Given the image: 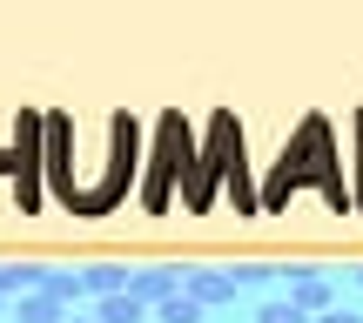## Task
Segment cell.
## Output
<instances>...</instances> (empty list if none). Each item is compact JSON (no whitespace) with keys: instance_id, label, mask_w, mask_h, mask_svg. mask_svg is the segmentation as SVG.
Wrapping results in <instances>:
<instances>
[{"instance_id":"1","label":"cell","mask_w":363,"mask_h":323,"mask_svg":"<svg viewBox=\"0 0 363 323\" xmlns=\"http://www.w3.org/2000/svg\"><path fill=\"white\" fill-rule=\"evenodd\" d=\"M310 175L323 182V189H330V202L343 209V168L330 162V128H323V121H303V128H296V142L283 148V162H276V175H269V202H283V195L296 189V182H310Z\"/></svg>"},{"instance_id":"2","label":"cell","mask_w":363,"mask_h":323,"mask_svg":"<svg viewBox=\"0 0 363 323\" xmlns=\"http://www.w3.org/2000/svg\"><path fill=\"white\" fill-rule=\"evenodd\" d=\"M222 175L235 182V195H242V209H256V202H249V168H242V128H235L229 115H216V128H208V155L195 162L189 202H195V209H208V195H216V182H222Z\"/></svg>"},{"instance_id":"3","label":"cell","mask_w":363,"mask_h":323,"mask_svg":"<svg viewBox=\"0 0 363 323\" xmlns=\"http://www.w3.org/2000/svg\"><path fill=\"white\" fill-rule=\"evenodd\" d=\"M175 175H195V155H189V128H182V115H162V148H155V175H148L142 202L162 209L169 202V182Z\"/></svg>"},{"instance_id":"4","label":"cell","mask_w":363,"mask_h":323,"mask_svg":"<svg viewBox=\"0 0 363 323\" xmlns=\"http://www.w3.org/2000/svg\"><path fill=\"white\" fill-rule=\"evenodd\" d=\"M289 303H296L303 317H330V310H337V290H330V276L296 270V276H289Z\"/></svg>"},{"instance_id":"5","label":"cell","mask_w":363,"mask_h":323,"mask_svg":"<svg viewBox=\"0 0 363 323\" xmlns=\"http://www.w3.org/2000/svg\"><path fill=\"white\" fill-rule=\"evenodd\" d=\"M182 290L208 310V303H235V290H242V283H235L229 270H182Z\"/></svg>"},{"instance_id":"6","label":"cell","mask_w":363,"mask_h":323,"mask_svg":"<svg viewBox=\"0 0 363 323\" xmlns=\"http://www.w3.org/2000/svg\"><path fill=\"white\" fill-rule=\"evenodd\" d=\"M94 317H101V323H148V303L121 290V297H101V303H94Z\"/></svg>"},{"instance_id":"7","label":"cell","mask_w":363,"mask_h":323,"mask_svg":"<svg viewBox=\"0 0 363 323\" xmlns=\"http://www.w3.org/2000/svg\"><path fill=\"white\" fill-rule=\"evenodd\" d=\"M155 323H202V303H195L189 290H182V297H169V303L155 310Z\"/></svg>"},{"instance_id":"8","label":"cell","mask_w":363,"mask_h":323,"mask_svg":"<svg viewBox=\"0 0 363 323\" xmlns=\"http://www.w3.org/2000/svg\"><path fill=\"white\" fill-rule=\"evenodd\" d=\"M256 323H310V317H303L296 303H262V310H256Z\"/></svg>"},{"instance_id":"9","label":"cell","mask_w":363,"mask_h":323,"mask_svg":"<svg viewBox=\"0 0 363 323\" xmlns=\"http://www.w3.org/2000/svg\"><path fill=\"white\" fill-rule=\"evenodd\" d=\"M323 323H363V317H357V310H343V303H337V310H330Z\"/></svg>"},{"instance_id":"10","label":"cell","mask_w":363,"mask_h":323,"mask_svg":"<svg viewBox=\"0 0 363 323\" xmlns=\"http://www.w3.org/2000/svg\"><path fill=\"white\" fill-rule=\"evenodd\" d=\"M67 323H101V317H67Z\"/></svg>"},{"instance_id":"11","label":"cell","mask_w":363,"mask_h":323,"mask_svg":"<svg viewBox=\"0 0 363 323\" xmlns=\"http://www.w3.org/2000/svg\"><path fill=\"white\" fill-rule=\"evenodd\" d=\"M0 317H7V297H0Z\"/></svg>"},{"instance_id":"12","label":"cell","mask_w":363,"mask_h":323,"mask_svg":"<svg viewBox=\"0 0 363 323\" xmlns=\"http://www.w3.org/2000/svg\"><path fill=\"white\" fill-rule=\"evenodd\" d=\"M357 283H363V270H357Z\"/></svg>"}]
</instances>
